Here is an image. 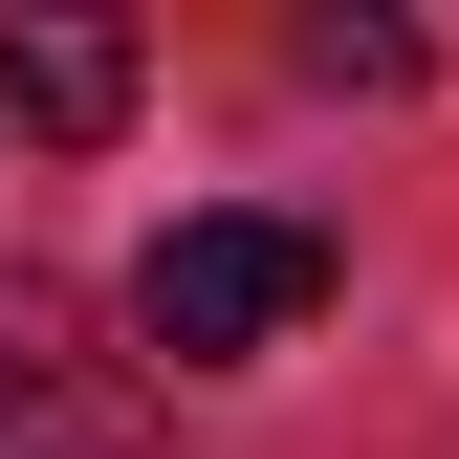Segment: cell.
Masks as SVG:
<instances>
[{"label": "cell", "mask_w": 459, "mask_h": 459, "mask_svg": "<svg viewBox=\"0 0 459 459\" xmlns=\"http://www.w3.org/2000/svg\"><path fill=\"white\" fill-rule=\"evenodd\" d=\"M307 307H328V241H307V219H263V197L176 219V241L132 263V328H153V372H241V351H284Z\"/></svg>", "instance_id": "obj_1"}, {"label": "cell", "mask_w": 459, "mask_h": 459, "mask_svg": "<svg viewBox=\"0 0 459 459\" xmlns=\"http://www.w3.org/2000/svg\"><path fill=\"white\" fill-rule=\"evenodd\" d=\"M0 459H153V416L109 394V351L44 284H0Z\"/></svg>", "instance_id": "obj_2"}, {"label": "cell", "mask_w": 459, "mask_h": 459, "mask_svg": "<svg viewBox=\"0 0 459 459\" xmlns=\"http://www.w3.org/2000/svg\"><path fill=\"white\" fill-rule=\"evenodd\" d=\"M0 109L22 132H132V22H0Z\"/></svg>", "instance_id": "obj_3"}, {"label": "cell", "mask_w": 459, "mask_h": 459, "mask_svg": "<svg viewBox=\"0 0 459 459\" xmlns=\"http://www.w3.org/2000/svg\"><path fill=\"white\" fill-rule=\"evenodd\" d=\"M307 88H416V22H307Z\"/></svg>", "instance_id": "obj_4"}]
</instances>
